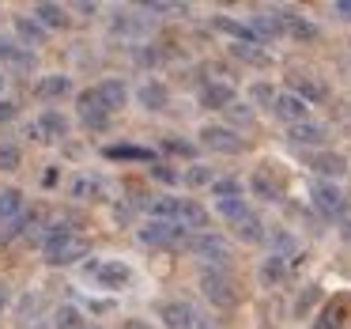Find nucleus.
Masks as SVG:
<instances>
[{
    "mask_svg": "<svg viewBox=\"0 0 351 329\" xmlns=\"http://www.w3.org/2000/svg\"><path fill=\"white\" fill-rule=\"evenodd\" d=\"M215 208H219V216L230 223V227H234V235L242 238V242H265V223H261V216L253 212L242 197L215 201Z\"/></svg>",
    "mask_w": 351,
    "mask_h": 329,
    "instance_id": "f257e3e1",
    "label": "nucleus"
},
{
    "mask_svg": "<svg viewBox=\"0 0 351 329\" xmlns=\"http://www.w3.org/2000/svg\"><path fill=\"white\" fill-rule=\"evenodd\" d=\"M87 250H91V242H87L84 235H76V231H69V227L49 231V238H46V261L49 265H72V261L87 258Z\"/></svg>",
    "mask_w": 351,
    "mask_h": 329,
    "instance_id": "f03ea898",
    "label": "nucleus"
},
{
    "mask_svg": "<svg viewBox=\"0 0 351 329\" xmlns=\"http://www.w3.org/2000/svg\"><path fill=\"white\" fill-rule=\"evenodd\" d=\"M200 291H204V299L212 306H219V310H230V306L238 303V288H234V280H230V273H223V269H204V273H200Z\"/></svg>",
    "mask_w": 351,
    "mask_h": 329,
    "instance_id": "7ed1b4c3",
    "label": "nucleus"
},
{
    "mask_svg": "<svg viewBox=\"0 0 351 329\" xmlns=\"http://www.w3.org/2000/svg\"><path fill=\"white\" fill-rule=\"evenodd\" d=\"M185 250H189L193 258L215 265V269L230 265V242H227V238H219V235H212V231H200V235L185 238Z\"/></svg>",
    "mask_w": 351,
    "mask_h": 329,
    "instance_id": "20e7f679",
    "label": "nucleus"
},
{
    "mask_svg": "<svg viewBox=\"0 0 351 329\" xmlns=\"http://www.w3.org/2000/svg\"><path fill=\"white\" fill-rule=\"evenodd\" d=\"M310 201H313V208H317L325 220H340V216L348 212V197H343L332 182H313Z\"/></svg>",
    "mask_w": 351,
    "mask_h": 329,
    "instance_id": "39448f33",
    "label": "nucleus"
},
{
    "mask_svg": "<svg viewBox=\"0 0 351 329\" xmlns=\"http://www.w3.org/2000/svg\"><path fill=\"white\" fill-rule=\"evenodd\" d=\"M200 144L212 148V152H219V155L245 152V140L238 137L234 129H223V125H208V129H200Z\"/></svg>",
    "mask_w": 351,
    "mask_h": 329,
    "instance_id": "423d86ee",
    "label": "nucleus"
},
{
    "mask_svg": "<svg viewBox=\"0 0 351 329\" xmlns=\"http://www.w3.org/2000/svg\"><path fill=\"white\" fill-rule=\"evenodd\" d=\"M272 114L280 117V122H287V125H302V122H310V102L298 99L295 91H280L276 102H272Z\"/></svg>",
    "mask_w": 351,
    "mask_h": 329,
    "instance_id": "0eeeda50",
    "label": "nucleus"
},
{
    "mask_svg": "<svg viewBox=\"0 0 351 329\" xmlns=\"http://www.w3.org/2000/svg\"><path fill=\"white\" fill-rule=\"evenodd\" d=\"M80 122H84L87 129H95V133H106V129H110V110L99 102L95 87L80 95Z\"/></svg>",
    "mask_w": 351,
    "mask_h": 329,
    "instance_id": "6e6552de",
    "label": "nucleus"
},
{
    "mask_svg": "<svg viewBox=\"0 0 351 329\" xmlns=\"http://www.w3.org/2000/svg\"><path fill=\"white\" fill-rule=\"evenodd\" d=\"M182 238H185V231L170 220H152L147 227H140V242H147V246H174Z\"/></svg>",
    "mask_w": 351,
    "mask_h": 329,
    "instance_id": "1a4fd4ad",
    "label": "nucleus"
},
{
    "mask_svg": "<svg viewBox=\"0 0 351 329\" xmlns=\"http://www.w3.org/2000/svg\"><path fill=\"white\" fill-rule=\"evenodd\" d=\"M287 23H291V12H257V16L250 19V27H253V34H257V42L280 38V34L287 31Z\"/></svg>",
    "mask_w": 351,
    "mask_h": 329,
    "instance_id": "9d476101",
    "label": "nucleus"
},
{
    "mask_svg": "<svg viewBox=\"0 0 351 329\" xmlns=\"http://www.w3.org/2000/svg\"><path fill=\"white\" fill-rule=\"evenodd\" d=\"M287 84H291V91H295L298 99H306V102H321V99H328L325 80L313 76V72H291Z\"/></svg>",
    "mask_w": 351,
    "mask_h": 329,
    "instance_id": "9b49d317",
    "label": "nucleus"
},
{
    "mask_svg": "<svg viewBox=\"0 0 351 329\" xmlns=\"http://www.w3.org/2000/svg\"><path fill=\"white\" fill-rule=\"evenodd\" d=\"M174 223L185 231V235H200V231H208V212L197 205V201H178V212H174Z\"/></svg>",
    "mask_w": 351,
    "mask_h": 329,
    "instance_id": "f8f14e48",
    "label": "nucleus"
},
{
    "mask_svg": "<svg viewBox=\"0 0 351 329\" xmlns=\"http://www.w3.org/2000/svg\"><path fill=\"white\" fill-rule=\"evenodd\" d=\"M287 137H291V144H298V148H321L328 140V129L317 122H302V125H291Z\"/></svg>",
    "mask_w": 351,
    "mask_h": 329,
    "instance_id": "ddd939ff",
    "label": "nucleus"
},
{
    "mask_svg": "<svg viewBox=\"0 0 351 329\" xmlns=\"http://www.w3.org/2000/svg\"><path fill=\"white\" fill-rule=\"evenodd\" d=\"M159 314H162V321H167V329H193V326H197V318H200L189 303H178V299H174V303H162Z\"/></svg>",
    "mask_w": 351,
    "mask_h": 329,
    "instance_id": "4468645a",
    "label": "nucleus"
},
{
    "mask_svg": "<svg viewBox=\"0 0 351 329\" xmlns=\"http://www.w3.org/2000/svg\"><path fill=\"white\" fill-rule=\"evenodd\" d=\"M0 61L12 65V69H19V72H31L34 69L31 46H16V42H8V38H0Z\"/></svg>",
    "mask_w": 351,
    "mask_h": 329,
    "instance_id": "2eb2a0df",
    "label": "nucleus"
},
{
    "mask_svg": "<svg viewBox=\"0 0 351 329\" xmlns=\"http://www.w3.org/2000/svg\"><path fill=\"white\" fill-rule=\"evenodd\" d=\"M200 102H204L208 110H227V106H234V87L212 80V84H204V91H200Z\"/></svg>",
    "mask_w": 351,
    "mask_h": 329,
    "instance_id": "dca6fc26",
    "label": "nucleus"
},
{
    "mask_svg": "<svg viewBox=\"0 0 351 329\" xmlns=\"http://www.w3.org/2000/svg\"><path fill=\"white\" fill-rule=\"evenodd\" d=\"M310 167L317 170V174H325V178L348 174V159H343L340 152H313V155H310Z\"/></svg>",
    "mask_w": 351,
    "mask_h": 329,
    "instance_id": "f3484780",
    "label": "nucleus"
},
{
    "mask_svg": "<svg viewBox=\"0 0 351 329\" xmlns=\"http://www.w3.org/2000/svg\"><path fill=\"white\" fill-rule=\"evenodd\" d=\"M250 190L257 193L261 201H280V197H283L280 182H276V178H272V170H268V167L253 170V178H250Z\"/></svg>",
    "mask_w": 351,
    "mask_h": 329,
    "instance_id": "a211bd4d",
    "label": "nucleus"
},
{
    "mask_svg": "<svg viewBox=\"0 0 351 329\" xmlns=\"http://www.w3.org/2000/svg\"><path fill=\"white\" fill-rule=\"evenodd\" d=\"M95 95H99V102L114 114L117 106H125V95H129V91H125L121 80H102V84H95Z\"/></svg>",
    "mask_w": 351,
    "mask_h": 329,
    "instance_id": "6ab92c4d",
    "label": "nucleus"
},
{
    "mask_svg": "<svg viewBox=\"0 0 351 329\" xmlns=\"http://www.w3.org/2000/svg\"><path fill=\"white\" fill-rule=\"evenodd\" d=\"M95 276H99L102 288H125L129 284V269L121 261H102V265H95Z\"/></svg>",
    "mask_w": 351,
    "mask_h": 329,
    "instance_id": "aec40b11",
    "label": "nucleus"
},
{
    "mask_svg": "<svg viewBox=\"0 0 351 329\" xmlns=\"http://www.w3.org/2000/svg\"><path fill=\"white\" fill-rule=\"evenodd\" d=\"M140 102H144L147 110H167L170 106V91L159 84V80H147V84L140 87Z\"/></svg>",
    "mask_w": 351,
    "mask_h": 329,
    "instance_id": "412c9836",
    "label": "nucleus"
},
{
    "mask_svg": "<svg viewBox=\"0 0 351 329\" xmlns=\"http://www.w3.org/2000/svg\"><path fill=\"white\" fill-rule=\"evenodd\" d=\"M16 31H19V38L31 42V46H42V42H46V27L34 16H16Z\"/></svg>",
    "mask_w": 351,
    "mask_h": 329,
    "instance_id": "4be33fe9",
    "label": "nucleus"
},
{
    "mask_svg": "<svg viewBox=\"0 0 351 329\" xmlns=\"http://www.w3.org/2000/svg\"><path fill=\"white\" fill-rule=\"evenodd\" d=\"M38 129H42V140H57L69 133V122H64V114H57V110H46V114L38 117Z\"/></svg>",
    "mask_w": 351,
    "mask_h": 329,
    "instance_id": "5701e85b",
    "label": "nucleus"
},
{
    "mask_svg": "<svg viewBox=\"0 0 351 329\" xmlns=\"http://www.w3.org/2000/svg\"><path fill=\"white\" fill-rule=\"evenodd\" d=\"M19 212H23V193L19 190H0V223L19 220Z\"/></svg>",
    "mask_w": 351,
    "mask_h": 329,
    "instance_id": "b1692460",
    "label": "nucleus"
},
{
    "mask_svg": "<svg viewBox=\"0 0 351 329\" xmlns=\"http://www.w3.org/2000/svg\"><path fill=\"white\" fill-rule=\"evenodd\" d=\"M261 280L268 284V288H280L283 280H287V261L283 258H265V265H261Z\"/></svg>",
    "mask_w": 351,
    "mask_h": 329,
    "instance_id": "393cba45",
    "label": "nucleus"
},
{
    "mask_svg": "<svg viewBox=\"0 0 351 329\" xmlns=\"http://www.w3.org/2000/svg\"><path fill=\"white\" fill-rule=\"evenodd\" d=\"M72 91V80L69 76H42L38 80V95L42 99H61V95Z\"/></svg>",
    "mask_w": 351,
    "mask_h": 329,
    "instance_id": "a878e982",
    "label": "nucleus"
},
{
    "mask_svg": "<svg viewBox=\"0 0 351 329\" xmlns=\"http://www.w3.org/2000/svg\"><path fill=\"white\" fill-rule=\"evenodd\" d=\"M34 19H38L42 27H64L69 23L61 4H34Z\"/></svg>",
    "mask_w": 351,
    "mask_h": 329,
    "instance_id": "bb28decb",
    "label": "nucleus"
},
{
    "mask_svg": "<svg viewBox=\"0 0 351 329\" xmlns=\"http://www.w3.org/2000/svg\"><path fill=\"white\" fill-rule=\"evenodd\" d=\"M230 54H234L238 61H245V65H257V69H265V65H268V54H261L257 42H234Z\"/></svg>",
    "mask_w": 351,
    "mask_h": 329,
    "instance_id": "cd10ccee",
    "label": "nucleus"
},
{
    "mask_svg": "<svg viewBox=\"0 0 351 329\" xmlns=\"http://www.w3.org/2000/svg\"><path fill=\"white\" fill-rule=\"evenodd\" d=\"M212 197H219V201L242 197V182H238V178H215V182H212Z\"/></svg>",
    "mask_w": 351,
    "mask_h": 329,
    "instance_id": "c85d7f7f",
    "label": "nucleus"
},
{
    "mask_svg": "<svg viewBox=\"0 0 351 329\" xmlns=\"http://www.w3.org/2000/svg\"><path fill=\"white\" fill-rule=\"evenodd\" d=\"M343 326V306L340 303H328L325 310H321V318L313 321V329H340Z\"/></svg>",
    "mask_w": 351,
    "mask_h": 329,
    "instance_id": "c756f323",
    "label": "nucleus"
},
{
    "mask_svg": "<svg viewBox=\"0 0 351 329\" xmlns=\"http://www.w3.org/2000/svg\"><path fill=\"white\" fill-rule=\"evenodd\" d=\"M99 193H102L99 178H76V182H72V197H80V201H95Z\"/></svg>",
    "mask_w": 351,
    "mask_h": 329,
    "instance_id": "7c9ffc66",
    "label": "nucleus"
},
{
    "mask_svg": "<svg viewBox=\"0 0 351 329\" xmlns=\"http://www.w3.org/2000/svg\"><path fill=\"white\" fill-rule=\"evenodd\" d=\"M53 321H57V329H87L84 314H80L76 306H61V310L53 314Z\"/></svg>",
    "mask_w": 351,
    "mask_h": 329,
    "instance_id": "2f4dec72",
    "label": "nucleus"
},
{
    "mask_svg": "<svg viewBox=\"0 0 351 329\" xmlns=\"http://www.w3.org/2000/svg\"><path fill=\"white\" fill-rule=\"evenodd\" d=\"M287 31L295 34V38H302V42H310V38H317V27L313 23H306V19H298V16H291V23H287Z\"/></svg>",
    "mask_w": 351,
    "mask_h": 329,
    "instance_id": "473e14b6",
    "label": "nucleus"
},
{
    "mask_svg": "<svg viewBox=\"0 0 351 329\" xmlns=\"http://www.w3.org/2000/svg\"><path fill=\"white\" fill-rule=\"evenodd\" d=\"M215 178H212V170L208 167H189L185 170V185H212Z\"/></svg>",
    "mask_w": 351,
    "mask_h": 329,
    "instance_id": "72a5a7b5",
    "label": "nucleus"
},
{
    "mask_svg": "<svg viewBox=\"0 0 351 329\" xmlns=\"http://www.w3.org/2000/svg\"><path fill=\"white\" fill-rule=\"evenodd\" d=\"M16 167H19V148L4 144L0 148V170H16Z\"/></svg>",
    "mask_w": 351,
    "mask_h": 329,
    "instance_id": "f704fd0d",
    "label": "nucleus"
},
{
    "mask_svg": "<svg viewBox=\"0 0 351 329\" xmlns=\"http://www.w3.org/2000/svg\"><path fill=\"white\" fill-rule=\"evenodd\" d=\"M227 114L234 117V122H242V125H245V122H253V110L245 106V102H234V106H227Z\"/></svg>",
    "mask_w": 351,
    "mask_h": 329,
    "instance_id": "c9c22d12",
    "label": "nucleus"
},
{
    "mask_svg": "<svg viewBox=\"0 0 351 329\" xmlns=\"http://www.w3.org/2000/svg\"><path fill=\"white\" fill-rule=\"evenodd\" d=\"M253 99H257V102H268V106H272L276 95H272V87H268V84H257V87H253Z\"/></svg>",
    "mask_w": 351,
    "mask_h": 329,
    "instance_id": "e433bc0d",
    "label": "nucleus"
},
{
    "mask_svg": "<svg viewBox=\"0 0 351 329\" xmlns=\"http://www.w3.org/2000/svg\"><path fill=\"white\" fill-rule=\"evenodd\" d=\"M167 152H174V155H193V144H185V140H167Z\"/></svg>",
    "mask_w": 351,
    "mask_h": 329,
    "instance_id": "4c0bfd02",
    "label": "nucleus"
},
{
    "mask_svg": "<svg viewBox=\"0 0 351 329\" xmlns=\"http://www.w3.org/2000/svg\"><path fill=\"white\" fill-rule=\"evenodd\" d=\"M332 12H336L340 19H351V0H336V4H332Z\"/></svg>",
    "mask_w": 351,
    "mask_h": 329,
    "instance_id": "58836bf2",
    "label": "nucleus"
},
{
    "mask_svg": "<svg viewBox=\"0 0 351 329\" xmlns=\"http://www.w3.org/2000/svg\"><path fill=\"white\" fill-rule=\"evenodd\" d=\"M16 117V102H0V125Z\"/></svg>",
    "mask_w": 351,
    "mask_h": 329,
    "instance_id": "ea45409f",
    "label": "nucleus"
},
{
    "mask_svg": "<svg viewBox=\"0 0 351 329\" xmlns=\"http://www.w3.org/2000/svg\"><path fill=\"white\" fill-rule=\"evenodd\" d=\"M121 329H152V326H147V321H140V318H129Z\"/></svg>",
    "mask_w": 351,
    "mask_h": 329,
    "instance_id": "a19ab883",
    "label": "nucleus"
},
{
    "mask_svg": "<svg viewBox=\"0 0 351 329\" xmlns=\"http://www.w3.org/2000/svg\"><path fill=\"white\" fill-rule=\"evenodd\" d=\"M4 299H8V291H4V284H0V306H4Z\"/></svg>",
    "mask_w": 351,
    "mask_h": 329,
    "instance_id": "79ce46f5",
    "label": "nucleus"
},
{
    "mask_svg": "<svg viewBox=\"0 0 351 329\" xmlns=\"http://www.w3.org/2000/svg\"><path fill=\"white\" fill-rule=\"evenodd\" d=\"M343 238H348V242H351V220H348V227H343Z\"/></svg>",
    "mask_w": 351,
    "mask_h": 329,
    "instance_id": "37998d69",
    "label": "nucleus"
},
{
    "mask_svg": "<svg viewBox=\"0 0 351 329\" xmlns=\"http://www.w3.org/2000/svg\"><path fill=\"white\" fill-rule=\"evenodd\" d=\"M0 84H4V76H0Z\"/></svg>",
    "mask_w": 351,
    "mask_h": 329,
    "instance_id": "c03bdc74",
    "label": "nucleus"
},
{
    "mask_svg": "<svg viewBox=\"0 0 351 329\" xmlns=\"http://www.w3.org/2000/svg\"><path fill=\"white\" fill-rule=\"evenodd\" d=\"M91 329H99V326H91Z\"/></svg>",
    "mask_w": 351,
    "mask_h": 329,
    "instance_id": "a18cd8bd",
    "label": "nucleus"
}]
</instances>
